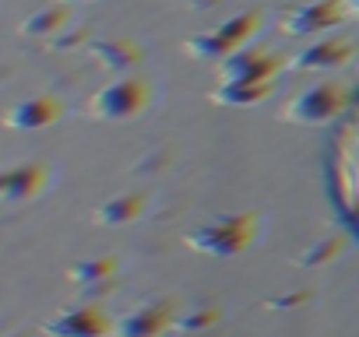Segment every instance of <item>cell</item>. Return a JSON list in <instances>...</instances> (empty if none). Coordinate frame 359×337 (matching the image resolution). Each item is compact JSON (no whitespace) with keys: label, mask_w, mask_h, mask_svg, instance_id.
Listing matches in <instances>:
<instances>
[{"label":"cell","mask_w":359,"mask_h":337,"mask_svg":"<svg viewBox=\"0 0 359 337\" xmlns=\"http://www.w3.org/2000/svg\"><path fill=\"white\" fill-rule=\"evenodd\" d=\"M57 120V106L46 102V99H32V102H22L8 113V123L11 127H46Z\"/></svg>","instance_id":"obj_4"},{"label":"cell","mask_w":359,"mask_h":337,"mask_svg":"<svg viewBox=\"0 0 359 337\" xmlns=\"http://www.w3.org/2000/svg\"><path fill=\"white\" fill-rule=\"evenodd\" d=\"M141 102H144V88L137 81H120V85H109L106 92L95 95V113L113 116V120H127L141 109Z\"/></svg>","instance_id":"obj_2"},{"label":"cell","mask_w":359,"mask_h":337,"mask_svg":"<svg viewBox=\"0 0 359 337\" xmlns=\"http://www.w3.org/2000/svg\"><path fill=\"white\" fill-rule=\"evenodd\" d=\"M341 102H345L341 88H334V85H320V88L303 92V95L289 106V116H292V120H303V123H320V120L334 116V113L341 109Z\"/></svg>","instance_id":"obj_1"},{"label":"cell","mask_w":359,"mask_h":337,"mask_svg":"<svg viewBox=\"0 0 359 337\" xmlns=\"http://www.w3.org/2000/svg\"><path fill=\"white\" fill-rule=\"evenodd\" d=\"M345 53H348L345 46H317V50L303 53L306 60H299V64H303V67H317V64H338Z\"/></svg>","instance_id":"obj_5"},{"label":"cell","mask_w":359,"mask_h":337,"mask_svg":"<svg viewBox=\"0 0 359 337\" xmlns=\"http://www.w3.org/2000/svg\"><path fill=\"white\" fill-rule=\"evenodd\" d=\"M50 330L64 337H95L99 330H106V320L92 309H81V313H64L57 323H50Z\"/></svg>","instance_id":"obj_3"}]
</instances>
